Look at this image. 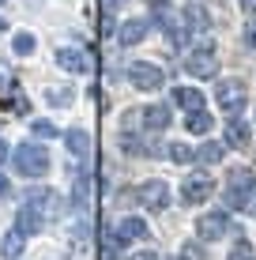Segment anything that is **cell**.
<instances>
[{
  "mask_svg": "<svg viewBox=\"0 0 256 260\" xmlns=\"http://www.w3.org/2000/svg\"><path fill=\"white\" fill-rule=\"evenodd\" d=\"M252 189H256V174L249 166H234L226 174V208H249Z\"/></svg>",
  "mask_w": 256,
  "mask_h": 260,
  "instance_id": "6da1fadb",
  "label": "cell"
},
{
  "mask_svg": "<svg viewBox=\"0 0 256 260\" xmlns=\"http://www.w3.org/2000/svg\"><path fill=\"white\" fill-rule=\"evenodd\" d=\"M12 162H15V170H19L23 177H42L49 170V151L42 147V143H19L15 155H12Z\"/></svg>",
  "mask_w": 256,
  "mask_h": 260,
  "instance_id": "7a4b0ae2",
  "label": "cell"
},
{
  "mask_svg": "<svg viewBox=\"0 0 256 260\" xmlns=\"http://www.w3.org/2000/svg\"><path fill=\"white\" fill-rule=\"evenodd\" d=\"M185 72L189 76H196V79H211L218 72V57H215V46H200V49H192L189 57H185Z\"/></svg>",
  "mask_w": 256,
  "mask_h": 260,
  "instance_id": "3957f363",
  "label": "cell"
},
{
  "mask_svg": "<svg viewBox=\"0 0 256 260\" xmlns=\"http://www.w3.org/2000/svg\"><path fill=\"white\" fill-rule=\"evenodd\" d=\"M196 234L204 241H218V238L234 234V222H230V215H226V211H207V215H200Z\"/></svg>",
  "mask_w": 256,
  "mask_h": 260,
  "instance_id": "277c9868",
  "label": "cell"
},
{
  "mask_svg": "<svg viewBox=\"0 0 256 260\" xmlns=\"http://www.w3.org/2000/svg\"><path fill=\"white\" fill-rule=\"evenodd\" d=\"M128 79L136 91H158V87L166 83V72L158 64H147V60H136V64L128 68Z\"/></svg>",
  "mask_w": 256,
  "mask_h": 260,
  "instance_id": "5b68a950",
  "label": "cell"
},
{
  "mask_svg": "<svg viewBox=\"0 0 256 260\" xmlns=\"http://www.w3.org/2000/svg\"><path fill=\"white\" fill-rule=\"evenodd\" d=\"M215 98H218V106H223L226 113H241L245 102H249V91H245L241 79H223L218 91H215Z\"/></svg>",
  "mask_w": 256,
  "mask_h": 260,
  "instance_id": "8992f818",
  "label": "cell"
},
{
  "mask_svg": "<svg viewBox=\"0 0 256 260\" xmlns=\"http://www.w3.org/2000/svg\"><path fill=\"white\" fill-rule=\"evenodd\" d=\"M139 204H143L147 211H166V204H170V185L166 181H143L136 189Z\"/></svg>",
  "mask_w": 256,
  "mask_h": 260,
  "instance_id": "52a82bcc",
  "label": "cell"
},
{
  "mask_svg": "<svg viewBox=\"0 0 256 260\" xmlns=\"http://www.w3.org/2000/svg\"><path fill=\"white\" fill-rule=\"evenodd\" d=\"M211 192H215V185H211L207 174H192V177H185V185H181V200L185 204H204Z\"/></svg>",
  "mask_w": 256,
  "mask_h": 260,
  "instance_id": "ba28073f",
  "label": "cell"
},
{
  "mask_svg": "<svg viewBox=\"0 0 256 260\" xmlns=\"http://www.w3.org/2000/svg\"><path fill=\"white\" fill-rule=\"evenodd\" d=\"M42 226H46V215H42L38 208L26 204V208L15 211V230H19V234H42Z\"/></svg>",
  "mask_w": 256,
  "mask_h": 260,
  "instance_id": "9c48e42d",
  "label": "cell"
},
{
  "mask_svg": "<svg viewBox=\"0 0 256 260\" xmlns=\"http://www.w3.org/2000/svg\"><path fill=\"white\" fill-rule=\"evenodd\" d=\"M26 204H30V208H38L46 219L60 211V208H57L60 200H57V192H53V189H30V192H26Z\"/></svg>",
  "mask_w": 256,
  "mask_h": 260,
  "instance_id": "30bf717a",
  "label": "cell"
},
{
  "mask_svg": "<svg viewBox=\"0 0 256 260\" xmlns=\"http://www.w3.org/2000/svg\"><path fill=\"white\" fill-rule=\"evenodd\" d=\"M139 117H143V124L151 132H162V128H170V121H173V113H170V106H147V110H139Z\"/></svg>",
  "mask_w": 256,
  "mask_h": 260,
  "instance_id": "8fae6325",
  "label": "cell"
},
{
  "mask_svg": "<svg viewBox=\"0 0 256 260\" xmlns=\"http://www.w3.org/2000/svg\"><path fill=\"white\" fill-rule=\"evenodd\" d=\"M147 19H128V23H121V30H117V42L121 46H139V42L147 38Z\"/></svg>",
  "mask_w": 256,
  "mask_h": 260,
  "instance_id": "7c38bea8",
  "label": "cell"
},
{
  "mask_svg": "<svg viewBox=\"0 0 256 260\" xmlns=\"http://www.w3.org/2000/svg\"><path fill=\"white\" fill-rule=\"evenodd\" d=\"M249 140H252V128L241 117L226 121V147H249Z\"/></svg>",
  "mask_w": 256,
  "mask_h": 260,
  "instance_id": "4fadbf2b",
  "label": "cell"
},
{
  "mask_svg": "<svg viewBox=\"0 0 256 260\" xmlns=\"http://www.w3.org/2000/svg\"><path fill=\"white\" fill-rule=\"evenodd\" d=\"M181 19H185V26H189V30H207V26H211L207 8H200V4H185Z\"/></svg>",
  "mask_w": 256,
  "mask_h": 260,
  "instance_id": "5bb4252c",
  "label": "cell"
},
{
  "mask_svg": "<svg viewBox=\"0 0 256 260\" xmlns=\"http://www.w3.org/2000/svg\"><path fill=\"white\" fill-rule=\"evenodd\" d=\"M64 143H68V151H72L76 158H87V151H91V136H87L83 128H68Z\"/></svg>",
  "mask_w": 256,
  "mask_h": 260,
  "instance_id": "9a60e30c",
  "label": "cell"
},
{
  "mask_svg": "<svg viewBox=\"0 0 256 260\" xmlns=\"http://www.w3.org/2000/svg\"><path fill=\"white\" fill-rule=\"evenodd\" d=\"M57 64L64 72H76L79 76V72H87V57L79 49H57Z\"/></svg>",
  "mask_w": 256,
  "mask_h": 260,
  "instance_id": "2e32d148",
  "label": "cell"
},
{
  "mask_svg": "<svg viewBox=\"0 0 256 260\" xmlns=\"http://www.w3.org/2000/svg\"><path fill=\"white\" fill-rule=\"evenodd\" d=\"M87 200H91V177H87V170H79L76 174V189H72L76 211H87Z\"/></svg>",
  "mask_w": 256,
  "mask_h": 260,
  "instance_id": "e0dca14e",
  "label": "cell"
},
{
  "mask_svg": "<svg viewBox=\"0 0 256 260\" xmlns=\"http://www.w3.org/2000/svg\"><path fill=\"white\" fill-rule=\"evenodd\" d=\"M117 238H121V241H136V238H147V222H143V219H136V215H128V219L117 226Z\"/></svg>",
  "mask_w": 256,
  "mask_h": 260,
  "instance_id": "ac0fdd59",
  "label": "cell"
},
{
  "mask_svg": "<svg viewBox=\"0 0 256 260\" xmlns=\"http://www.w3.org/2000/svg\"><path fill=\"white\" fill-rule=\"evenodd\" d=\"M211 124H215V117H211L207 110H192V113H189V121H185V128L196 132V136H207Z\"/></svg>",
  "mask_w": 256,
  "mask_h": 260,
  "instance_id": "d6986e66",
  "label": "cell"
},
{
  "mask_svg": "<svg viewBox=\"0 0 256 260\" xmlns=\"http://www.w3.org/2000/svg\"><path fill=\"white\" fill-rule=\"evenodd\" d=\"M173 102L177 106H185V110H204V94L200 91H192V87H177V91H173Z\"/></svg>",
  "mask_w": 256,
  "mask_h": 260,
  "instance_id": "ffe728a7",
  "label": "cell"
},
{
  "mask_svg": "<svg viewBox=\"0 0 256 260\" xmlns=\"http://www.w3.org/2000/svg\"><path fill=\"white\" fill-rule=\"evenodd\" d=\"M23 241H26V234H19V230L12 226V234L4 238V245H0V253H4V260H15L23 253Z\"/></svg>",
  "mask_w": 256,
  "mask_h": 260,
  "instance_id": "44dd1931",
  "label": "cell"
},
{
  "mask_svg": "<svg viewBox=\"0 0 256 260\" xmlns=\"http://www.w3.org/2000/svg\"><path fill=\"white\" fill-rule=\"evenodd\" d=\"M223 151H226V143H204V147H200L196 151V158H200V162H204V166H215L218 162V158H223Z\"/></svg>",
  "mask_w": 256,
  "mask_h": 260,
  "instance_id": "7402d4cb",
  "label": "cell"
},
{
  "mask_svg": "<svg viewBox=\"0 0 256 260\" xmlns=\"http://www.w3.org/2000/svg\"><path fill=\"white\" fill-rule=\"evenodd\" d=\"M226 260H256V245L249 238H237V245L230 249V256H226Z\"/></svg>",
  "mask_w": 256,
  "mask_h": 260,
  "instance_id": "603a6c76",
  "label": "cell"
},
{
  "mask_svg": "<svg viewBox=\"0 0 256 260\" xmlns=\"http://www.w3.org/2000/svg\"><path fill=\"white\" fill-rule=\"evenodd\" d=\"M166 155H170L173 162H192V158H196V151H192L189 143H170V151H166Z\"/></svg>",
  "mask_w": 256,
  "mask_h": 260,
  "instance_id": "cb8c5ba5",
  "label": "cell"
},
{
  "mask_svg": "<svg viewBox=\"0 0 256 260\" xmlns=\"http://www.w3.org/2000/svg\"><path fill=\"white\" fill-rule=\"evenodd\" d=\"M46 98H49V106H68L72 102V87H53Z\"/></svg>",
  "mask_w": 256,
  "mask_h": 260,
  "instance_id": "d4e9b609",
  "label": "cell"
},
{
  "mask_svg": "<svg viewBox=\"0 0 256 260\" xmlns=\"http://www.w3.org/2000/svg\"><path fill=\"white\" fill-rule=\"evenodd\" d=\"M30 132H34L38 140H53V136H57V124H53V121H34Z\"/></svg>",
  "mask_w": 256,
  "mask_h": 260,
  "instance_id": "484cf974",
  "label": "cell"
},
{
  "mask_svg": "<svg viewBox=\"0 0 256 260\" xmlns=\"http://www.w3.org/2000/svg\"><path fill=\"white\" fill-rule=\"evenodd\" d=\"M15 53H23V57H26V53H34V34H15Z\"/></svg>",
  "mask_w": 256,
  "mask_h": 260,
  "instance_id": "4316f807",
  "label": "cell"
},
{
  "mask_svg": "<svg viewBox=\"0 0 256 260\" xmlns=\"http://www.w3.org/2000/svg\"><path fill=\"white\" fill-rule=\"evenodd\" d=\"M181 260H207V256H204V249H200L196 241H189V245L181 249Z\"/></svg>",
  "mask_w": 256,
  "mask_h": 260,
  "instance_id": "83f0119b",
  "label": "cell"
},
{
  "mask_svg": "<svg viewBox=\"0 0 256 260\" xmlns=\"http://www.w3.org/2000/svg\"><path fill=\"white\" fill-rule=\"evenodd\" d=\"M245 46H252V49H256V23L245 26Z\"/></svg>",
  "mask_w": 256,
  "mask_h": 260,
  "instance_id": "f1b7e54d",
  "label": "cell"
},
{
  "mask_svg": "<svg viewBox=\"0 0 256 260\" xmlns=\"http://www.w3.org/2000/svg\"><path fill=\"white\" fill-rule=\"evenodd\" d=\"M105 12H117V8H125V0H102Z\"/></svg>",
  "mask_w": 256,
  "mask_h": 260,
  "instance_id": "f546056e",
  "label": "cell"
},
{
  "mask_svg": "<svg viewBox=\"0 0 256 260\" xmlns=\"http://www.w3.org/2000/svg\"><path fill=\"white\" fill-rule=\"evenodd\" d=\"M8 192H12V181H8V177L0 174V196H8Z\"/></svg>",
  "mask_w": 256,
  "mask_h": 260,
  "instance_id": "4dcf8cb0",
  "label": "cell"
},
{
  "mask_svg": "<svg viewBox=\"0 0 256 260\" xmlns=\"http://www.w3.org/2000/svg\"><path fill=\"white\" fill-rule=\"evenodd\" d=\"M128 260H158V253H132Z\"/></svg>",
  "mask_w": 256,
  "mask_h": 260,
  "instance_id": "1f68e13d",
  "label": "cell"
},
{
  "mask_svg": "<svg viewBox=\"0 0 256 260\" xmlns=\"http://www.w3.org/2000/svg\"><path fill=\"white\" fill-rule=\"evenodd\" d=\"M245 211H249V215H256V192L249 196V208H245Z\"/></svg>",
  "mask_w": 256,
  "mask_h": 260,
  "instance_id": "d6a6232c",
  "label": "cell"
},
{
  "mask_svg": "<svg viewBox=\"0 0 256 260\" xmlns=\"http://www.w3.org/2000/svg\"><path fill=\"white\" fill-rule=\"evenodd\" d=\"M241 8L245 12H256V0H241Z\"/></svg>",
  "mask_w": 256,
  "mask_h": 260,
  "instance_id": "836d02e7",
  "label": "cell"
},
{
  "mask_svg": "<svg viewBox=\"0 0 256 260\" xmlns=\"http://www.w3.org/2000/svg\"><path fill=\"white\" fill-rule=\"evenodd\" d=\"M147 4H151V8H166L170 0H147Z\"/></svg>",
  "mask_w": 256,
  "mask_h": 260,
  "instance_id": "e575fe53",
  "label": "cell"
},
{
  "mask_svg": "<svg viewBox=\"0 0 256 260\" xmlns=\"http://www.w3.org/2000/svg\"><path fill=\"white\" fill-rule=\"evenodd\" d=\"M0 158H8V143L4 140H0Z\"/></svg>",
  "mask_w": 256,
  "mask_h": 260,
  "instance_id": "d590c367",
  "label": "cell"
},
{
  "mask_svg": "<svg viewBox=\"0 0 256 260\" xmlns=\"http://www.w3.org/2000/svg\"><path fill=\"white\" fill-rule=\"evenodd\" d=\"M0 30H8V19H0Z\"/></svg>",
  "mask_w": 256,
  "mask_h": 260,
  "instance_id": "8d00e7d4",
  "label": "cell"
},
{
  "mask_svg": "<svg viewBox=\"0 0 256 260\" xmlns=\"http://www.w3.org/2000/svg\"><path fill=\"white\" fill-rule=\"evenodd\" d=\"M0 4H4V0H0Z\"/></svg>",
  "mask_w": 256,
  "mask_h": 260,
  "instance_id": "74e56055",
  "label": "cell"
}]
</instances>
